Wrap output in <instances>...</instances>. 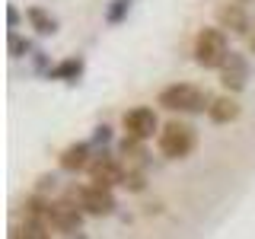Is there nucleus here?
I'll return each mask as SVG.
<instances>
[{"mask_svg": "<svg viewBox=\"0 0 255 239\" xmlns=\"http://www.w3.org/2000/svg\"><path fill=\"white\" fill-rule=\"evenodd\" d=\"M195 143H198V134H195V127L185 124V121H166L159 127V137H156V147L166 159L188 156L191 150H195Z\"/></svg>", "mask_w": 255, "mask_h": 239, "instance_id": "nucleus-1", "label": "nucleus"}, {"mask_svg": "<svg viewBox=\"0 0 255 239\" xmlns=\"http://www.w3.org/2000/svg\"><path fill=\"white\" fill-rule=\"evenodd\" d=\"M230 58V45H227V35L223 29H201L195 35V61L198 67H223V61Z\"/></svg>", "mask_w": 255, "mask_h": 239, "instance_id": "nucleus-2", "label": "nucleus"}, {"mask_svg": "<svg viewBox=\"0 0 255 239\" xmlns=\"http://www.w3.org/2000/svg\"><path fill=\"white\" fill-rule=\"evenodd\" d=\"M156 102L169 112H204L211 106L204 90H198V86H191V83H172V86H166V90H159Z\"/></svg>", "mask_w": 255, "mask_h": 239, "instance_id": "nucleus-3", "label": "nucleus"}, {"mask_svg": "<svg viewBox=\"0 0 255 239\" xmlns=\"http://www.w3.org/2000/svg\"><path fill=\"white\" fill-rule=\"evenodd\" d=\"M83 207H80L77 191H70L64 201H51V217H48V227H54L58 233H77L80 220H83Z\"/></svg>", "mask_w": 255, "mask_h": 239, "instance_id": "nucleus-4", "label": "nucleus"}, {"mask_svg": "<svg viewBox=\"0 0 255 239\" xmlns=\"http://www.w3.org/2000/svg\"><path fill=\"white\" fill-rule=\"evenodd\" d=\"M122 127H125V137H131V140H147V137H153V131L159 127L156 112L147 109V106H137V109L125 112Z\"/></svg>", "mask_w": 255, "mask_h": 239, "instance_id": "nucleus-5", "label": "nucleus"}, {"mask_svg": "<svg viewBox=\"0 0 255 239\" xmlns=\"http://www.w3.org/2000/svg\"><path fill=\"white\" fill-rule=\"evenodd\" d=\"M125 169H122V163H118L115 156H109V153H99L90 163V182L93 185H99V188H115V185H125Z\"/></svg>", "mask_w": 255, "mask_h": 239, "instance_id": "nucleus-6", "label": "nucleus"}, {"mask_svg": "<svg viewBox=\"0 0 255 239\" xmlns=\"http://www.w3.org/2000/svg\"><path fill=\"white\" fill-rule=\"evenodd\" d=\"M246 80H249V61H246V54L230 51V58L223 61V67H220V83H223V90L233 96V93H239V90L246 86Z\"/></svg>", "mask_w": 255, "mask_h": 239, "instance_id": "nucleus-7", "label": "nucleus"}, {"mask_svg": "<svg viewBox=\"0 0 255 239\" xmlns=\"http://www.w3.org/2000/svg\"><path fill=\"white\" fill-rule=\"evenodd\" d=\"M77 198H80V207H83L86 214H96V217H109V214L115 211V195H112L109 188L83 185L77 191Z\"/></svg>", "mask_w": 255, "mask_h": 239, "instance_id": "nucleus-8", "label": "nucleus"}, {"mask_svg": "<svg viewBox=\"0 0 255 239\" xmlns=\"http://www.w3.org/2000/svg\"><path fill=\"white\" fill-rule=\"evenodd\" d=\"M217 22L220 29H230L236 35H249V13L239 0H227V3L217 6Z\"/></svg>", "mask_w": 255, "mask_h": 239, "instance_id": "nucleus-9", "label": "nucleus"}, {"mask_svg": "<svg viewBox=\"0 0 255 239\" xmlns=\"http://www.w3.org/2000/svg\"><path fill=\"white\" fill-rule=\"evenodd\" d=\"M239 112H243V106L236 102V96L223 93L217 96V99H211V106H207V118H211L214 124H230L239 118Z\"/></svg>", "mask_w": 255, "mask_h": 239, "instance_id": "nucleus-10", "label": "nucleus"}, {"mask_svg": "<svg viewBox=\"0 0 255 239\" xmlns=\"http://www.w3.org/2000/svg\"><path fill=\"white\" fill-rule=\"evenodd\" d=\"M90 143H70L67 150L61 153V169H67V172H80V169H90Z\"/></svg>", "mask_w": 255, "mask_h": 239, "instance_id": "nucleus-11", "label": "nucleus"}, {"mask_svg": "<svg viewBox=\"0 0 255 239\" xmlns=\"http://www.w3.org/2000/svg\"><path fill=\"white\" fill-rule=\"evenodd\" d=\"M22 214H26V220L32 223H48V217H51V201L42 195H32L26 198V204H22Z\"/></svg>", "mask_w": 255, "mask_h": 239, "instance_id": "nucleus-12", "label": "nucleus"}, {"mask_svg": "<svg viewBox=\"0 0 255 239\" xmlns=\"http://www.w3.org/2000/svg\"><path fill=\"white\" fill-rule=\"evenodd\" d=\"M122 156L128 159V169H143V140H131L125 137L122 140Z\"/></svg>", "mask_w": 255, "mask_h": 239, "instance_id": "nucleus-13", "label": "nucleus"}, {"mask_svg": "<svg viewBox=\"0 0 255 239\" xmlns=\"http://www.w3.org/2000/svg\"><path fill=\"white\" fill-rule=\"evenodd\" d=\"M80 74H83V61H80V58H67L64 64H58L48 77H51V80H77Z\"/></svg>", "mask_w": 255, "mask_h": 239, "instance_id": "nucleus-14", "label": "nucleus"}, {"mask_svg": "<svg viewBox=\"0 0 255 239\" xmlns=\"http://www.w3.org/2000/svg\"><path fill=\"white\" fill-rule=\"evenodd\" d=\"M26 16H29V22H32V26H35L38 32H42V35H51V32L58 29V22H54L51 16L42 10V6H29V13H26Z\"/></svg>", "mask_w": 255, "mask_h": 239, "instance_id": "nucleus-15", "label": "nucleus"}, {"mask_svg": "<svg viewBox=\"0 0 255 239\" xmlns=\"http://www.w3.org/2000/svg\"><path fill=\"white\" fill-rule=\"evenodd\" d=\"M13 239H51V236H48V223H32V220H26L22 227L13 230Z\"/></svg>", "mask_w": 255, "mask_h": 239, "instance_id": "nucleus-16", "label": "nucleus"}, {"mask_svg": "<svg viewBox=\"0 0 255 239\" xmlns=\"http://www.w3.org/2000/svg\"><path fill=\"white\" fill-rule=\"evenodd\" d=\"M125 188H128V191H143V188H147L143 169H128V175H125Z\"/></svg>", "mask_w": 255, "mask_h": 239, "instance_id": "nucleus-17", "label": "nucleus"}, {"mask_svg": "<svg viewBox=\"0 0 255 239\" xmlns=\"http://www.w3.org/2000/svg\"><path fill=\"white\" fill-rule=\"evenodd\" d=\"M128 6H131L128 0H115V6L109 10V19H112V22H118V19H122V16L128 13Z\"/></svg>", "mask_w": 255, "mask_h": 239, "instance_id": "nucleus-18", "label": "nucleus"}, {"mask_svg": "<svg viewBox=\"0 0 255 239\" xmlns=\"http://www.w3.org/2000/svg\"><path fill=\"white\" fill-rule=\"evenodd\" d=\"M96 140H99V143H106V140H109V127H106V124L96 127Z\"/></svg>", "mask_w": 255, "mask_h": 239, "instance_id": "nucleus-19", "label": "nucleus"}, {"mask_svg": "<svg viewBox=\"0 0 255 239\" xmlns=\"http://www.w3.org/2000/svg\"><path fill=\"white\" fill-rule=\"evenodd\" d=\"M249 48L255 51V32H249Z\"/></svg>", "mask_w": 255, "mask_h": 239, "instance_id": "nucleus-20", "label": "nucleus"}]
</instances>
